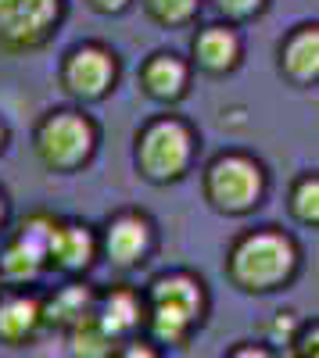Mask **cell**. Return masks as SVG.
Segmentation results:
<instances>
[{
    "label": "cell",
    "mask_w": 319,
    "mask_h": 358,
    "mask_svg": "<svg viewBox=\"0 0 319 358\" xmlns=\"http://www.w3.org/2000/svg\"><path fill=\"white\" fill-rule=\"evenodd\" d=\"M298 268V248L287 233L266 226L244 233L229 251V276L244 290H276L295 276Z\"/></svg>",
    "instance_id": "1"
},
{
    "label": "cell",
    "mask_w": 319,
    "mask_h": 358,
    "mask_svg": "<svg viewBox=\"0 0 319 358\" xmlns=\"http://www.w3.org/2000/svg\"><path fill=\"white\" fill-rule=\"evenodd\" d=\"M205 290L187 273H165L151 283L148 294V322L162 344H183L187 334L201 322Z\"/></svg>",
    "instance_id": "2"
},
{
    "label": "cell",
    "mask_w": 319,
    "mask_h": 358,
    "mask_svg": "<svg viewBox=\"0 0 319 358\" xmlns=\"http://www.w3.org/2000/svg\"><path fill=\"white\" fill-rule=\"evenodd\" d=\"M97 126L83 111L57 108L36 126V155L54 172H72L94 155Z\"/></svg>",
    "instance_id": "3"
},
{
    "label": "cell",
    "mask_w": 319,
    "mask_h": 358,
    "mask_svg": "<svg viewBox=\"0 0 319 358\" xmlns=\"http://www.w3.org/2000/svg\"><path fill=\"white\" fill-rule=\"evenodd\" d=\"M190 158H194V133L180 118H155L136 136V165L155 183L180 179L187 172Z\"/></svg>",
    "instance_id": "4"
},
{
    "label": "cell",
    "mask_w": 319,
    "mask_h": 358,
    "mask_svg": "<svg viewBox=\"0 0 319 358\" xmlns=\"http://www.w3.org/2000/svg\"><path fill=\"white\" fill-rule=\"evenodd\" d=\"M205 194L219 212H251L266 194V172L248 155H219L205 172Z\"/></svg>",
    "instance_id": "5"
},
{
    "label": "cell",
    "mask_w": 319,
    "mask_h": 358,
    "mask_svg": "<svg viewBox=\"0 0 319 358\" xmlns=\"http://www.w3.org/2000/svg\"><path fill=\"white\" fill-rule=\"evenodd\" d=\"M65 0H0V50H33L50 40Z\"/></svg>",
    "instance_id": "6"
},
{
    "label": "cell",
    "mask_w": 319,
    "mask_h": 358,
    "mask_svg": "<svg viewBox=\"0 0 319 358\" xmlns=\"http://www.w3.org/2000/svg\"><path fill=\"white\" fill-rule=\"evenodd\" d=\"M115 72H119V65H115L111 50H104L101 43H83L65 57L62 79H65V90L76 94L79 101H97L111 90Z\"/></svg>",
    "instance_id": "7"
},
{
    "label": "cell",
    "mask_w": 319,
    "mask_h": 358,
    "mask_svg": "<svg viewBox=\"0 0 319 358\" xmlns=\"http://www.w3.org/2000/svg\"><path fill=\"white\" fill-rule=\"evenodd\" d=\"M104 255L115 262V265H136L143 262V255L151 251L155 244V226L151 219L143 215V212H119V215H111L108 226H104Z\"/></svg>",
    "instance_id": "8"
},
{
    "label": "cell",
    "mask_w": 319,
    "mask_h": 358,
    "mask_svg": "<svg viewBox=\"0 0 319 358\" xmlns=\"http://www.w3.org/2000/svg\"><path fill=\"white\" fill-rule=\"evenodd\" d=\"M97 255V236L83 222H57L47 244V262L65 268V273H83L94 265Z\"/></svg>",
    "instance_id": "9"
},
{
    "label": "cell",
    "mask_w": 319,
    "mask_h": 358,
    "mask_svg": "<svg viewBox=\"0 0 319 358\" xmlns=\"http://www.w3.org/2000/svg\"><path fill=\"white\" fill-rule=\"evenodd\" d=\"M187 79H190V72L183 65V57L165 54V50L151 54L148 62H143V69H140L143 94L155 97V101H180L187 94Z\"/></svg>",
    "instance_id": "10"
},
{
    "label": "cell",
    "mask_w": 319,
    "mask_h": 358,
    "mask_svg": "<svg viewBox=\"0 0 319 358\" xmlns=\"http://www.w3.org/2000/svg\"><path fill=\"white\" fill-rule=\"evenodd\" d=\"M94 319L97 326L108 334V337H126L133 334L140 319H143V301H140V294H133L129 287H115L111 294L97 297V305H94Z\"/></svg>",
    "instance_id": "11"
},
{
    "label": "cell",
    "mask_w": 319,
    "mask_h": 358,
    "mask_svg": "<svg viewBox=\"0 0 319 358\" xmlns=\"http://www.w3.org/2000/svg\"><path fill=\"white\" fill-rule=\"evenodd\" d=\"M194 57L205 72H229L241 62V36L229 25H205L194 36Z\"/></svg>",
    "instance_id": "12"
},
{
    "label": "cell",
    "mask_w": 319,
    "mask_h": 358,
    "mask_svg": "<svg viewBox=\"0 0 319 358\" xmlns=\"http://www.w3.org/2000/svg\"><path fill=\"white\" fill-rule=\"evenodd\" d=\"M280 69L295 83H316L319 76V29L298 25L280 47Z\"/></svg>",
    "instance_id": "13"
},
{
    "label": "cell",
    "mask_w": 319,
    "mask_h": 358,
    "mask_svg": "<svg viewBox=\"0 0 319 358\" xmlns=\"http://www.w3.org/2000/svg\"><path fill=\"white\" fill-rule=\"evenodd\" d=\"M94 305H97V294L86 283H69L62 290H54V297H47V301L40 305V315L50 326H65V330H72V326H79V322H86L94 315Z\"/></svg>",
    "instance_id": "14"
},
{
    "label": "cell",
    "mask_w": 319,
    "mask_h": 358,
    "mask_svg": "<svg viewBox=\"0 0 319 358\" xmlns=\"http://www.w3.org/2000/svg\"><path fill=\"white\" fill-rule=\"evenodd\" d=\"M43 322L40 315V301L33 294H4L0 297V341L8 344H22L36 334V326Z\"/></svg>",
    "instance_id": "15"
},
{
    "label": "cell",
    "mask_w": 319,
    "mask_h": 358,
    "mask_svg": "<svg viewBox=\"0 0 319 358\" xmlns=\"http://www.w3.org/2000/svg\"><path fill=\"white\" fill-rule=\"evenodd\" d=\"M43 265H47V258L36 248H29L25 241H18V236L0 251V276L8 283H33L43 273Z\"/></svg>",
    "instance_id": "16"
},
{
    "label": "cell",
    "mask_w": 319,
    "mask_h": 358,
    "mask_svg": "<svg viewBox=\"0 0 319 358\" xmlns=\"http://www.w3.org/2000/svg\"><path fill=\"white\" fill-rule=\"evenodd\" d=\"M115 348H119V341L108 337L94 315L79 326H72V355L76 358H111Z\"/></svg>",
    "instance_id": "17"
},
{
    "label": "cell",
    "mask_w": 319,
    "mask_h": 358,
    "mask_svg": "<svg viewBox=\"0 0 319 358\" xmlns=\"http://www.w3.org/2000/svg\"><path fill=\"white\" fill-rule=\"evenodd\" d=\"M291 212H295L298 222L316 226V219H319V179H316V172L298 176V183L291 187Z\"/></svg>",
    "instance_id": "18"
},
{
    "label": "cell",
    "mask_w": 319,
    "mask_h": 358,
    "mask_svg": "<svg viewBox=\"0 0 319 358\" xmlns=\"http://www.w3.org/2000/svg\"><path fill=\"white\" fill-rule=\"evenodd\" d=\"M197 4L201 0H143L148 15L162 25H183L197 15Z\"/></svg>",
    "instance_id": "19"
},
{
    "label": "cell",
    "mask_w": 319,
    "mask_h": 358,
    "mask_svg": "<svg viewBox=\"0 0 319 358\" xmlns=\"http://www.w3.org/2000/svg\"><path fill=\"white\" fill-rule=\"evenodd\" d=\"M266 0H215V8L226 18H251L255 11H262Z\"/></svg>",
    "instance_id": "20"
},
{
    "label": "cell",
    "mask_w": 319,
    "mask_h": 358,
    "mask_svg": "<svg viewBox=\"0 0 319 358\" xmlns=\"http://www.w3.org/2000/svg\"><path fill=\"white\" fill-rule=\"evenodd\" d=\"M273 334H276V341H295V312H280Z\"/></svg>",
    "instance_id": "21"
},
{
    "label": "cell",
    "mask_w": 319,
    "mask_h": 358,
    "mask_svg": "<svg viewBox=\"0 0 319 358\" xmlns=\"http://www.w3.org/2000/svg\"><path fill=\"white\" fill-rule=\"evenodd\" d=\"M298 358H316V326H305L298 337Z\"/></svg>",
    "instance_id": "22"
},
{
    "label": "cell",
    "mask_w": 319,
    "mask_h": 358,
    "mask_svg": "<svg viewBox=\"0 0 319 358\" xmlns=\"http://www.w3.org/2000/svg\"><path fill=\"white\" fill-rule=\"evenodd\" d=\"M119 358H158V351H155L151 344H140V341H133V344H126V348L119 351Z\"/></svg>",
    "instance_id": "23"
},
{
    "label": "cell",
    "mask_w": 319,
    "mask_h": 358,
    "mask_svg": "<svg viewBox=\"0 0 319 358\" xmlns=\"http://www.w3.org/2000/svg\"><path fill=\"white\" fill-rule=\"evenodd\" d=\"M229 358H273V355L258 344H241L237 351H229Z\"/></svg>",
    "instance_id": "24"
},
{
    "label": "cell",
    "mask_w": 319,
    "mask_h": 358,
    "mask_svg": "<svg viewBox=\"0 0 319 358\" xmlns=\"http://www.w3.org/2000/svg\"><path fill=\"white\" fill-rule=\"evenodd\" d=\"M129 4V0H90V8L101 11V15H115V11H122Z\"/></svg>",
    "instance_id": "25"
},
{
    "label": "cell",
    "mask_w": 319,
    "mask_h": 358,
    "mask_svg": "<svg viewBox=\"0 0 319 358\" xmlns=\"http://www.w3.org/2000/svg\"><path fill=\"white\" fill-rule=\"evenodd\" d=\"M4 215H8V201H4V190H0V226H4Z\"/></svg>",
    "instance_id": "26"
},
{
    "label": "cell",
    "mask_w": 319,
    "mask_h": 358,
    "mask_svg": "<svg viewBox=\"0 0 319 358\" xmlns=\"http://www.w3.org/2000/svg\"><path fill=\"white\" fill-rule=\"evenodd\" d=\"M0 147H4V126H0Z\"/></svg>",
    "instance_id": "27"
}]
</instances>
